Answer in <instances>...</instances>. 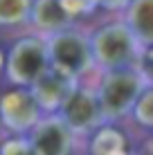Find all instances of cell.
I'll list each match as a JSON object with an SVG mask.
<instances>
[{
	"mask_svg": "<svg viewBox=\"0 0 153 155\" xmlns=\"http://www.w3.org/2000/svg\"><path fill=\"white\" fill-rule=\"evenodd\" d=\"M149 85H151V77L142 65L101 72L99 83L95 88V94H97V101H99L104 124L117 121L119 117L128 115L138 97Z\"/></svg>",
	"mask_w": 153,
	"mask_h": 155,
	"instance_id": "obj_1",
	"label": "cell"
},
{
	"mask_svg": "<svg viewBox=\"0 0 153 155\" xmlns=\"http://www.w3.org/2000/svg\"><path fill=\"white\" fill-rule=\"evenodd\" d=\"M88 43H90L92 65L99 68L101 72L142 65V61L149 54L122 20H113V23L97 27L88 36Z\"/></svg>",
	"mask_w": 153,
	"mask_h": 155,
	"instance_id": "obj_2",
	"label": "cell"
},
{
	"mask_svg": "<svg viewBox=\"0 0 153 155\" xmlns=\"http://www.w3.org/2000/svg\"><path fill=\"white\" fill-rule=\"evenodd\" d=\"M45 52H47V65L52 70L72 77L81 81L92 65L90 56V43H88V34L81 31L79 27H65L61 31L45 36Z\"/></svg>",
	"mask_w": 153,
	"mask_h": 155,
	"instance_id": "obj_3",
	"label": "cell"
},
{
	"mask_svg": "<svg viewBox=\"0 0 153 155\" xmlns=\"http://www.w3.org/2000/svg\"><path fill=\"white\" fill-rule=\"evenodd\" d=\"M5 74L16 88H29L47 68L45 41L32 34L23 36L12 45L9 54L5 56Z\"/></svg>",
	"mask_w": 153,
	"mask_h": 155,
	"instance_id": "obj_4",
	"label": "cell"
},
{
	"mask_svg": "<svg viewBox=\"0 0 153 155\" xmlns=\"http://www.w3.org/2000/svg\"><path fill=\"white\" fill-rule=\"evenodd\" d=\"M56 115L65 121V126L70 128L75 135H79V133H81V135L83 133H92L95 128H99L104 124L95 88L81 85V81L68 94V99L61 104V108L56 110Z\"/></svg>",
	"mask_w": 153,
	"mask_h": 155,
	"instance_id": "obj_5",
	"label": "cell"
},
{
	"mask_svg": "<svg viewBox=\"0 0 153 155\" xmlns=\"http://www.w3.org/2000/svg\"><path fill=\"white\" fill-rule=\"evenodd\" d=\"M27 142L36 155H70L75 148V133L56 113L43 115L27 133Z\"/></svg>",
	"mask_w": 153,
	"mask_h": 155,
	"instance_id": "obj_6",
	"label": "cell"
},
{
	"mask_svg": "<svg viewBox=\"0 0 153 155\" xmlns=\"http://www.w3.org/2000/svg\"><path fill=\"white\" fill-rule=\"evenodd\" d=\"M41 117L43 113L27 88H16L0 99V126L16 135H27Z\"/></svg>",
	"mask_w": 153,
	"mask_h": 155,
	"instance_id": "obj_7",
	"label": "cell"
},
{
	"mask_svg": "<svg viewBox=\"0 0 153 155\" xmlns=\"http://www.w3.org/2000/svg\"><path fill=\"white\" fill-rule=\"evenodd\" d=\"M77 83H79L77 79L65 77V74H61V72L52 70V68H47V70L41 74V77L36 79L27 90L32 92V97H34L36 106L41 108V113L54 115L56 110L61 108V104L68 99V94L75 90Z\"/></svg>",
	"mask_w": 153,
	"mask_h": 155,
	"instance_id": "obj_8",
	"label": "cell"
},
{
	"mask_svg": "<svg viewBox=\"0 0 153 155\" xmlns=\"http://www.w3.org/2000/svg\"><path fill=\"white\" fill-rule=\"evenodd\" d=\"M27 23L34 27L36 36L45 38V36L54 34V31L72 27V25H75V18L63 12L59 0H32Z\"/></svg>",
	"mask_w": 153,
	"mask_h": 155,
	"instance_id": "obj_9",
	"label": "cell"
},
{
	"mask_svg": "<svg viewBox=\"0 0 153 155\" xmlns=\"http://www.w3.org/2000/svg\"><path fill=\"white\" fill-rule=\"evenodd\" d=\"M128 31L146 52L153 45V0H131L124 7V20Z\"/></svg>",
	"mask_w": 153,
	"mask_h": 155,
	"instance_id": "obj_10",
	"label": "cell"
},
{
	"mask_svg": "<svg viewBox=\"0 0 153 155\" xmlns=\"http://www.w3.org/2000/svg\"><path fill=\"white\" fill-rule=\"evenodd\" d=\"M95 137L90 142V153L92 155H113L119 151H126V140L119 130H115L113 126L101 124L99 128H95Z\"/></svg>",
	"mask_w": 153,
	"mask_h": 155,
	"instance_id": "obj_11",
	"label": "cell"
},
{
	"mask_svg": "<svg viewBox=\"0 0 153 155\" xmlns=\"http://www.w3.org/2000/svg\"><path fill=\"white\" fill-rule=\"evenodd\" d=\"M32 0H0V27H16L27 23Z\"/></svg>",
	"mask_w": 153,
	"mask_h": 155,
	"instance_id": "obj_12",
	"label": "cell"
},
{
	"mask_svg": "<svg viewBox=\"0 0 153 155\" xmlns=\"http://www.w3.org/2000/svg\"><path fill=\"white\" fill-rule=\"evenodd\" d=\"M131 113H133L135 121H138L140 126L151 128V124H153V88L151 85L138 97V101H135L133 108H131Z\"/></svg>",
	"mask_w": 153,
	"mask_h": 155,
	"instance_id": "obj_13",
	"label": "cell"
},
{
	"mask_svg": "<svg viewBox=\"0 0 153 155\" xmlns=\"http://www.w3.org/2000/svg\"><path fill=\"white\" fill-rule=\"evenodd\" d=\"M0 155H36V151L32 148L27 137L16 135V137L7 140L2 146H0Z\"/></svg>",
	"mask_w": 153,
	"mask_h": 155,
	"instance_id": "obj_14",
	"label": "cell"
},
{
	"mask_svg": "<svg viewBox=\"0 0 153 155\" xmlns=\"http://www.w3.org/2000/svg\"><path fill=\"white\" fill-rule=\"evenodd\" d=\"M97 7L108 9V12H124V7L131 2V0H95Z\"/></svg>",
	"mask_w": 153,
	"mask_h": 155,
	"instance_id": "obj_15",
	"label": "cell"
},
{
	"mask_svg": "<svg viewBox=\"0 0 153 155\" xmlns=\"http://www.w3.org/2000/svg\"><path fill=\"white\" fill-rule=\"evenodd\" d=\"M2 65H5V54H2V50H0V70H2Z\"/></svg>",
	"mask_w": 153,
	"mask_h": 155,
	"instance_id": "obj_16",
	"label": "cell"
}]
</instances>
